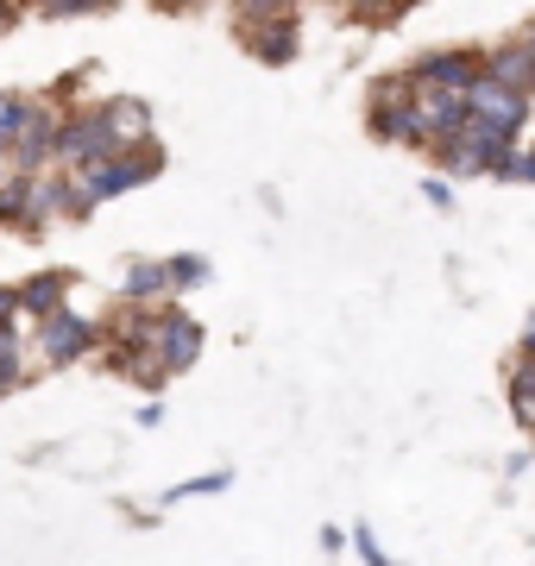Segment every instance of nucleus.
<instances>
[{
  "label": "nucleus",
  "instance_id": "nucleus-16",
  "mask_svg": "<svg viewBox=\"0 0 535 566\" xmlns=\"http://www.w3.org/2000/svg\"><path fill=\"white\" fill-rule=\"evenodd\" d=\"M233 485V472H208V479H189V485H170L165 504H183V497H208V491H227Z\"/></svg>",
  "mask_w": 535,
  "mask_h": 566
},
{
  "label": "nucleus",
  "instance_id": "nucleus-1",
  "mask_svg": "<svg viewBox=\"0 0 535 566\" xmlns=\"http://www.w3.org/2000/svg\"><path fill=\"white\" fill-rule=\"evenodd\" d=\"M366 126H371V139H385V145L434 151L429 126H422V107H416V82H410V76H391V82H378V88H371Z\"/></svg>",
  "mask_w": 535,
  "mask_h": 566
},
{
  "label": "nucleus",
  "instance_id": "nucleus-24",
  "mask_svg": "<svg viewBox=\"0 0 535 566\" xmlns=\"http://www.w3.org/2000/svg\"><path fill=\"white\" fill-rule=\"evenodd\" d=\"M516 182H535V145L523 151V177H516Z\"/></svg>",
  "mask_w": 535,
  "mask_h": 566
},
{
  "label": "nucleus",
  "instance_id": "nucleus-9",
  "mask_svg": "<svg viewBox=\"0 0 535 566\" xmlns=\"http://www.w3.org/2000/svg\"><path fill=\"white\" fill-rule=\"evenodd\" d=\"M63 290H70V271H39V277L20 283V315H32V322H51V315H63Z\"/></svg>",
  "mask_w": 535,
  "mask_h": 566
},
{
  "label": "nucleus",
  "instance_id": "nucleus-12",
  "mask_svg": "<svg viewBox=\"0 0 535 566\" xmlns=\"http://www.w3.org/2000/svg\"><path fill=\"white\" fill-rule=\"evenodd\" d=\"M57 133H63V120L51 114V107H39L32 126H25V139H20V164H25V170H39L44 158H57Z\"/></svg>",
  "mask_w": 535,
  "mask_h": 566
},
{
  "label": "nucleus",
  "instance_id": "nucleus-3",
  "mask_svg": "<svg viewBox=\"0 0 535 566\" xmlns=\"http://www.w3.org/2000/svg\"><path fill=\"white\" fill-rule=\"evenodd\" d=\"M158 170H165V151H158V145H139V151H120V158H107L102 170H88V177L76 182V214L88 221V208H95V202H114V196H126V189L151 182Z\"/></svg>",
  "mask_w": 535,
  "mask_h": 566
},
{
  "label": "nucleus",
  "instance_id": "nucleus-25",
  "mask_svg": "<svg viewBox=\"0 0 535 566\" xmlns=\"http://www.w3.org/2000/svg\"><path fill=\"white\" fill-rule=\"evenodd\" d=\"M523 44H529V51H535V20H529V25H523Z\"/></svg>",
  "mask_w": 535,
  "mask_h": 566
},
{
  "label": "nucleus",
  "instance_id": "nucleus-5",
  "mask_svg": "<svg viewBox=\"0 0 535 566\" xmlns=\"http://www.w3.org/2000/svg\"><path fill=\"white\" fill-rule=\"evenodd\" d=\"M466 107H473V120L497 126V133H511V139L529 126V95L511 88V82H497V76H479L473 88H466Z\"/></svg>",
  "mask_w": 535,
  "mask_h": 566
},
{
  "label": "nucleus",
  "instance_id": "nucleus-27",
  "mask_svg": "<svg viewBox=\"0 0 535 566\" xmlns=\"http://www.w3.org/2000/svg\"><path fill=\"white\" fill-rule=\"evenodd\" d=\"M7 20H13V13H7V0H0V25H7Z\"/></svg>",
  "mask_w": 535,
  "mask_h": 566
},
{
  "label": "nucleus",
  "instance_id": "nucleus-10",
  "mask_svg": "<svg viewBox=\"0 0 535 566\" xmlns=\"http://www.w3.org/2000/svg\"><path fill=\"white\" fill-rule=\"evenodd\" d=\"M485 76H497V82H511V88H523L535 102V51L523 39H511V44H497V51H485Z\"/></svg>",
  "mask_w": 535,
  "mask_h": 566
},
{
  "label": "nucleus",
  "instance_id": "nucleus-20",
  "mask_svg": "<svg viewBox=\"0 0 535 566\" xmlns=\"http://www.w3.org/2000/svg\"><path fill=\"white\" fill-rule=\"evenodd\" d=\"M240 13H246L252 25H259V20H284L290 0H240Z\"/></svg>",
  "mask_w": 535,
  "mask_h": 566
},
{
  "label": "nucleus",
  "instance_id": "nucleus-13",
  "mask_svg": "<svg viewBox=\"0 0 535 566\" xmlns=\"http://www.w3.org/2000/svg\"><path fill=\"white\" fill-rule=\"evenodd\" d=\"M170 290V271L165 264H151V259H133L120 271V296L126 303H151V296H165Z\"/></svg>",
  "mask_w": 535,
  "mask_h": 566
},
{
  "label": "nucleus",
  "instance_id": "nucleus-2",
  "mask_svg": "<svg viewBox=\"0 0 535 566\" xmlns=\"http://www.w3.org/2000/svg\"><path fill=\"white\" fill-rule=\"evenodd\" d=\"M120 151H133V145L120 139V126H114V107H95V114H70L57 133V164H70V170H102L107 158H120Z\"/></svg>",
  "mask_w": 535,
  "mask_h": 566
},
{
  "label": "nucleus",
  "instance_id": "nucleus-18",
  "mask_svg": "<svg viewBox=\"0 0 535 566\" xmlns=\"http://www.w3.org/2000/svg\"><path fill=\"white\" fill-rule=\"evenodd\" d=\"M353 554H359L366 566H391V554H385V542L371 535V523H359V528H353Z\"/></svg>",
  "mask_w": 535,
  "mask_h": 566
},
{
  "label": "nucleus",
  "instance_id": "nucleus-26",
  "mask_svg": "<svg viewBox=\"0 0 535 566\" xmlns=\"http://www.w3.org/2000/svg\"><path fill=\"white\" fill-rule=\"evenodd\" d=\"M151 7H189V0H151Z\"/></svg>",
  "mask_w": 535,
  "mask_h": 566
},
{
  "label": "nucleus",
  "instance_id": "nucleus-17",
  "mask_svg": "<svg viewBox=\"0 0 535 566\" xmlns=\"http://www.w3.org/2000/svg\"><path fill=\"white\" fill-rule=\"evenodd\" d=\"M13 385H20V340H13V327H7V334H0V397Z\"/></svg>",
  "mask_w": 535,
  "mask_h": 566
},
{
  "label": "nucleus",
  "instance_id": "nucleus-6",
  "mask_svg": "<svg viewBox=\"0 0 535 566\" xmlns=\"http://www.w3.org/2000/svg\"><path fill=\"white\" fill-rule=\"evenodd\" d=\"M95 346H102V327L83 322V315H70V308H63V315H51V322L39 327V353L51 365H76L83 353H95Z\"/></svg>",
  "mask_w": 535,
  "mask_h": 566
},
{
  "label": "nucleus",
  "instance_id": "nucleus-14",
  "mask_svg": "<svg viewBox=\"0 0 535 566\" xmlns=\"http://www.w3.org/2000/svg\"><path fill=\"white\" fill-rule=\"evenodd\" d=\"M32 114H39V107L25 102V95H0V145H20Z\"/></svg>",
  "mask_w": 535,
  "mask_h": 566
},
{
  "label": "nucleus",
  "instance_id": "nucleus-15",
  "mask_svg": "<svg viewBox=\"0 0 535 566\" xmlns=\"http://www.w3.org/2000/svg\"><path fill=\"white\" fill-rule=\"evenodd\" d=\"M165 271H170V290H196V283H208L202 252H177V259H165Z\"/></svg>",
  "mask_w": 535,
  "mask_h": 566
},
{
  "label": "nucleus",
  "instance_id": "nucleus-7",
  "mask_svg": "<svg viewBox=\"0 0 535 566\" xmlns=\"http://www.w3.org/2000/svg\"><path fill=\"white\" fill-rule=\"evenodd\" d=\"M196 359H202V322L183 315V308H170L165 322H158V365L177 378V371H189Z\"/></svg>",
  "mask_w": 535,
  "mask_h": 566
},
{
  "label": "nucleus",
  "instance_id": "nucleus-8",
  "mask_svg": "<svg viewBox=\"0 0 535 566\" xmlns=\"http://www.w3.org/2000/svg\"><path fill=\"white\" fill-rule=\"evenodd\" d=\"M416 107H422V126H429L434 145L460 139L473 126V107H466V95H453V88H416Z\"/></svg>",
  "mask_w": 535,
  "mask_h": 566
},
{
  "label": "nucleus",
  "instance_id": "nucleus-19",
  "mask_svg": "<svg viewBox=\"0 0 535 566\" xmlns=\"http://www.w3.org/2000/svg\"><path fill=\"white\" fill-rule=\"evenodd\" d=\"M51 20H83V13H107V0H44Z\"/></svg>",
  "mask_w": 535,
  "mask_h": 566
},
{
  "label": "nucleus",
  "instance_id": "nucleus-11",
  "mask_svg": "<svg viewBox=\"0 0 535 566\" xmlns=\"http://www.w3.org/2000/svg\"><path fill=\"white\" fill-rule=\"evenodd\" d=\"M246 51L259 63H290V57H296V20H290V13H284V20H259L246 32Z\"/></svg>",
  "mask_w": 535,
  "mask_h": 566
},
{
  "label": "nucleus",
  "instance_id": "nucleus-22",
  "mask_svg": "<svg viewBox=\"0 0 535 566\" xmlns=\"http://www.w3.org/2000/svg\"><path fill=\"white\" fill-rule=\"evenodd\" d=\"M13 315H20V290H7V283H0V334L13 327Z\"/></svg>",
  "mask_w": 535,
  "mask_h": 566
},
{
  "label": "nucleus",
  "instance_id": "nucleus-4",
  "mask_svg": "<svg viewBox=\"0 0 535 566\" xmlns=\"http://www.w3.org/2000/svg\"><path fill=\"white\" fill-rule=\"evenodd\" d=\"M403 76L416 82V88H453V95H466L479 76H485V51H473V44H453V51H429V57H416Z\"/></svg>",
  "mask_w": 535,
  "mask_h": 566
},
{
  "label": "nucleus",
  "instance_id": "nucleus-21",
  "mask_svg": "<svg viewBox=\"0 0 535 566\" xmlns=\"http://www.w3.org/2000/svg\"><path fill=\"white\" fill-rule=\"evenodd\" d=\"M422 202L448 214V208H453V182H448V177H422Z\"/></svg>",
  "mask_w": 535,
  "mask_h": 566
},
{
  "label": "nucleus",
  "instance_id": "nucleus-23",
  "mask_svg": "<svg viewBox=\"0 0 535 566\" xmlns=\"http://www.w3.org/2000/svg\"><path fill=\"white\" fill-rule=\"evenodd\" d=\"M516 353H523V359H535V308H529V322H523V334H516Z\"/></svg>",
  "mask_w": 535,
  "mask_h": 566
}]
</instances>
